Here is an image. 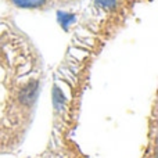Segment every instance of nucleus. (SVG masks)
<instances>
[{
  "label": "nucleus",
  "instance_id": "nucleus-2",
  "mask_svg": "<svg viewBox=\"0 0 158 158\" xmlns=\"http://www.w3.org/2000/svg\"><path fill=\"white\" fill-rule=\"evenodd\" d=\"M47 158H83L82 154L77 150H71V148H63L60 151H56L53 153L50 157Z\"/></svg>",
  "mask_w": 158,
  "mask_h": 158
},
{
  "label": "nucleus",
  "instance_id": "nucleus-1",
  "mask_svg": "<svg viewBox=\"0 0 158 158\" xmlns=\"http://www.w3.org/2000/svg\"><path fill=\"white\" fill-rule=\"evenodd\" d=\"M8 7L24 11H49L67 7V0H0Z\"/></svg>",
  "mask_w": 158,
  "mask_h": 158
},
{
  "label": "nucleus",
  "instance_id": "nucleus-3",
  "mask_svg": "<svg viewBox=\"0 0 158 158\" xmlns=\"http://www.w3.org/2000/svg\"><path fill=\"white\" fill-rule=\"evenodd\" d=\"M78 2H81V0H67V4H68V6H72V4H77Z\"/></svg>",
  "mask_w": 158,
  "mask_h": 158
}]
</instances>
